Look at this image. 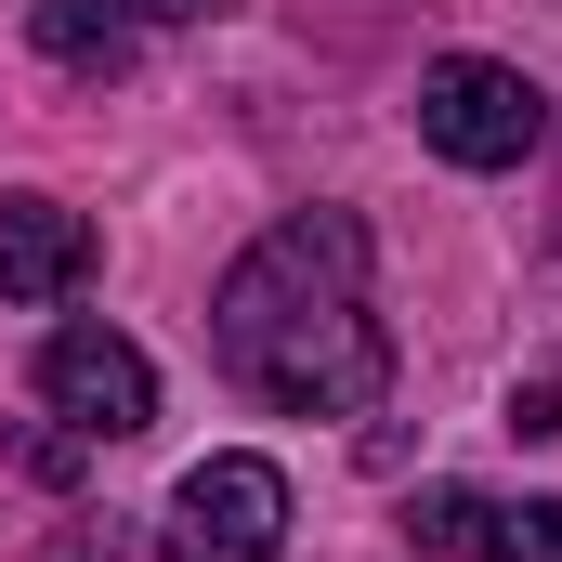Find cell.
Instances as JSON below:
<instances>
[{"label": "cell", "mask_w": 562, "mask_h": 562, "mask_svg": "<svg viewBox=\"0 0 562 562\" xmlns=\"http://www.w3.org/2000/svg\"><path fill=\"white\" fill-rule=\"evenodd\" d=\"M406 537H419V550H471V537H484V497H458V484H431L419 510H406Z\"/></svg>", "instance_id": "cell-8"}, {"label": "cell", "mask_w": 562, "mask_h": 562, "mask_svg": "<svg viewBox=\"0 0 562 562\" xmlns=\"http://www.w3.org/2000/svg\"><path fill=\"white\" fill-rule=\"evenodd\" d=\"M144 13H210V0H144Z\"/></svg>", "instance_id": "cell-10"}, {"label": "cell", "mask_w": 562, "mask_h": 562, "mask_svg": "<svg viewBox=\"0 0 562 562\" xmlns=\"http://www.w3.org/2000/svg\"><path fill=\"white\" fill-rule=\"evenodd\" d=\"M419 144L458 157V170H524L550 144V92L524 66H497V53H445L419 79Z\"/></svg>", "instance_id": "cell-2"}, {"label": "cell", "mask_w": 562, "mask_h": 562, "mask_svg": "<svg viewBox=\"0 0 562 562\" xmlns=\"http://www.w3.org/2000/svg\"><path fill=\"white\" fill-rule=\"evenodd\" d=\"M79 276H92V223L66 196H0V301L53 314V301H79Z\"/></svg>", "instance_id": "cell-5"}, {"label": "cell", "mask_w": 562, "mask_h": 562, "mask_svg": "<svg viewBox=\"0 0 562 562\" xmlns=\"http://www.w3.org/2000/svg\"><path fill=\"white\" fill-rule=\"evenodd\" d=\"M484 562H562V497H510V510H484Z\"/></svg>", "instance_id": "cell-7"}, {"label": "cell", "mask_w": 562, "mask_h": 562, "mask_svg": "<svg viewBox=\"0 0 562 562\" xmlns=\"http://www.w3.org/2000/svg\"><path fill=\"white\" fill-rule=\"evenodd\" d=\"M210 340L288 419H367L380 380H393V340L367 314V223L353 210H288L276 236L223 276Z\"/></svg>", "instance_id": "cell-1"}, {"label": "cell", "mask_w": 562, "mask_h": 562, "mask_svg": "<svg viewBox=\"0 0 562 562\" xmlns=\"http://www.w3.org/2000/svg\"><path fill=\"white\" fill-rule=\"evenodd\" d=\"M40 406L79 431V445H132V431H157V367H144L119 327H53L40 340Z\"/></svg>", "instance_id": "cell-4"}, {"label": "cell", "mask_w": 562, "mask_h": 562, "mask_svg": "<svg viewBox=\"0 0 562 562\" xmlns=\"http://www.w3.org/2000/svg\"><path fill=\"white\" fill-rule=\"evenodd\" d=\"M288 550V471L276 458H196L170 484V562H276Z\"/></svg>", "instance_id": "cell-3"}, {"label": "cell", "mask_w": 562, "mask_h": 562, "mask_svg": "<svg viewBox=\"0 0 562 562\" xmlns=\"http://www.w3.org/2000/svg\"><path fill=\"white\" fill-rule=\"evenodd\" d=\"M26 40L66 79H132V13L119 0H26Z\"/></svg>", "instance_id": "cell-6"}, {"label": "cell", "mask_w": 562, "mask_h": 562, "mask_svg": "<svg viewBox=\"0 0 562 562\" xmlns=\"http://www.w3.org/2000/svg\"><path fill=\"white\" fill-rule=\"evenodd\" d=\"M510 431H537V445H550V431H562V380H537V393H510Z\"/></svg>", "instance_id": "cell-9"}]
</instances>
